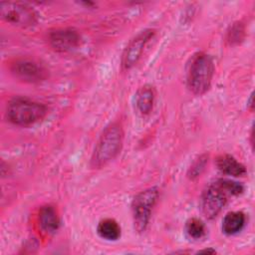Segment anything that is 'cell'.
Listing matches in <instances>:
<instances>
[{"label": "cell", "instance_id": "12", "mask_svg": "<svg viewBox=\"0 0 255 255\" xmlns=\"http://www.w3.org/2000/svg\"><path fill=\"white\" fill-rule=\"evenodd\" d=\"M155 91L150 85H144L140 87L135 94V106L137 111L141 115H148L154 104Z\"/></svg>", "mask_w": 255, "mask_h": 255}, {"label": "cell", "instance_id": "10", "mask_svg": "<svg viewBox=\"0 0 255 255\" xmlns=\"http://www.w3.org/2000/svg\"><path fill=\"white\" fill-rule=\"evenodd\" d=\"M39 224L43 231L46 233H54L60 226V218L56 208L51 204L42 206L38 214Z\"/></svg>", "mask_w": 255, "mask_h": 255}, {"label": "cell", "instance_id": "9", "mask_svg": "<svg viewBox=\"0 0 255 255\" xmlns=\"http://www.w3.org/2000/svg\"><path fill=\"white\" fill-rule=\"evenodd\" d=\"M48 41L55 51L69 52L81 45L82 38L74 28H58L49 32Z\"/></svg>", "mask_w": 255, "mask_h": 255}, {"label": "cell", "instance_id": "16", "mask_svg": "<svg viewBox=\"0 0 255 255\" xmlns=\"http://www.w3.org/2000/svg\"><path fill=\"white\" fill-rule=\"evenodd\" d=\"M244 36H245V29L243 24L241 22H236L229 27L227 31L226 40L230 45H236V44H239L241 41H243Z\"/></svg>", "mask_w": 255, "mask_h": 255}, {"label": "cell", "instance_id": "7", "mask_svg": "<svg viewBox=\"0 0 255 255\" xmlns=\"http://www.w3.org/2000/svg\"><path fill=\"white\" fill-rule=\"evenodd\" d=\"M9 69L15 78L25 83H40L48 77L44 65L31 58H17L10 63Z\"/></svg>", "mask_w": 255, "mask_h": 255}, {"label": "cell", "instance_id": "3", "mask_svg": "<svg viewBox=\"0 0 255 255\" xmlns=\"http://www.w3.org/2000/svg\"><path fill=\"white\" fill-rule=\"evenodd\" d=\"M47 113L48 109L44 104L23 97L12 99L6 108L7 120L20 127H29L41 122Z\"/></svg>", "mask_w": 255, "mask_h": 255}, {"label": "cell", "instance_id": "11", "mask_svg": "<svg viewBox=\"0 0 255 255\" xmlns=\"http://www.w3.org/2000/svg\"><path fill=\"white\" fill-rule=\"evenodd\" d=\"M216 165L222 173L231 176H244L247 172L246 167L230 154L217 156Z\"/></svg>", "mask_w": 255, "mask_h": 255}, {"label": "cell", "instance_id": "13", "mask_svg": "<svg viewBox=\"0 0 255 255\" xmlns=\"http://www.w3.org/2000/svg\"><path fill=\"white\" fill-rule=\"evenodd\" d=\"M246 223V216L241 211H230L222 220V231L226 235H235L240 232Z\"/></svg>", "mask_w": 255, "mask_h": 255}, {"label": "cell", "instance_id": "14", "mask_svg": "<svg viewBox=\"0 0 255 255\" xmlns=\"http://www.w3.org/2000/svg\"><path fill=\"white\" fill-rule=\"evenodd\" d=\"M97 232L105 240L116 241L121 237V226L115 219L106 218L99 222Z\"/></svg>", "mask_w": 255, "mask_h": 255}, {"label": "cell", "instance_id": "8", "mask_svg": "<svg viewBox=\"0 0 255 255\" xmlns=\"http://www.w3.org/2000/svg\"><path fill=\"white\" fill-rule=\"evenodd\" d=\"M155 31L153 29H145L134 36L124 50L122 56L123 70H129L139 61L146 43L153 37Z\"/></svg>", "mask_w": 255, "mask_h": 255}, {"label": "cell", "instance_id": "18", "mask_svg": "<svg viewBox=\"0 0 255 255\" xmlns=\"http://www.w3.org/2000/svg\"><path fill=\"white\" fill-rule=\"evenodd\" d=\"M201 252H206V253H215V250H212V249H205V250H201L199 251V253Z\"/></svg>", "mask_w": 255, "mask_h": 255}, {"label": "cell", "instance_id": "15", "mask_svg": "<svg viewBox=\"0 0 255 255\" xmlns=\"http://www.w3.org/2000/svg\"><path fill=\"white\" fill-rule=\"evenodd\" d=\"M185 230L189 237L193 239H199L205 234V225L198 218H190L186 221Z\"/></svg>", "mask_w": 255, "mask_h": 255}, {"label": "cell", "instance_id": "5", "mask_svg": "<svg viewBox=\"0 0 255 255\" xmlns=\"http://www.w3.org/2000/svg\"><path fill=\"white\" fill-rule=\"evenodd\" d=\"M158 189L156 187L146 188L137 193L131 202V212L134 229L141 233L148 226L150 215L158 199Z\"/></svg>", "mask_w": 255, "mask_h": 255}, {"label": "cell", "instance_id": "4", "mask_svg": "<svg viewBox=\"0 0 255 255\" xmlns=\"http://www.w3.org/2000/svg\"><path fill=\"white\" fill-rule=\"evenodd\" d=\"M214 74L211 57L204 52H197L191 58L187 68L186 82L188 89L197 96L205 94L210 88Z\"/></svg>", "mask_w": 255, "mask_h": 255}, {"label": "cell", "instance_id": "1", "mask_svg": "<svg viewBox=\"0 0 255 255\" xmlns=\"http://www.w3.org/2000/svg\"><path fill=\"white\" fill-rule=\"evenodd\" d=\"M243 191V185L232 179L219 178L215 180L202 193V213L208 219L215 218L226 204L229 196L240 195Z\"/></svg>", "mask_w": 255, "mask_h": 255}, {"label": "cell", "instance_id": "17", "mask_svg": "<svg viewBox=\"0 0 255 255\" xmlns=\"http://www.w3.org/2000/svg\"><path fill=\"white\" fill-rule=\"evenodd\" d=\"M207 162V157L205 155H201L199 156L194 162L193 164L190 166L189 171H188V176L192 179L195 178L197 176H199L202 172V170L204 169L205 165Z\"/></svg>", "mask_w": 255, "mask_h": 255}, {"label": "cell", "instance_id": "2", "mask_svg": "<svg viewBox=\"0 0 255 255\" xmlns=\"http://www.w3.org/2000/svg\"><path fill=\"white\" fill-rule=\"evenodd\" d=\"M124 142V129L119 123L109 125L98 139L91 158L94 168H102L121 152Z\"/></svg>", "mask_w": 255, "mask_h": 255}, {"label": "cell", "instance_id": "6", "mask_svg": "<svg viewBox=\"0 0 255 255\" xmlns=\"http://www.w3.org/2000/svg\"><path fill=\"white\" fill-rule=\"evenodd\" d=\"M0 15L6 22L20 27H29L37 22L35 10L21 2H0Z\"/></svg>", "mask_w": 255, "mask_h": 255}]
</instances>
